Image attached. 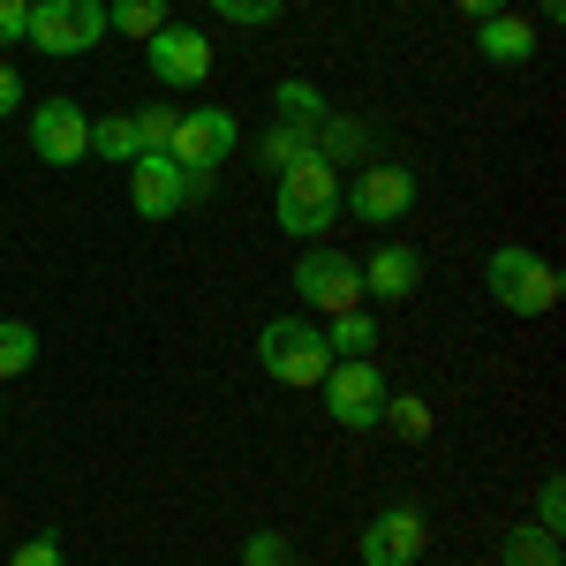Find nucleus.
Wrapping results in <instances>:
<instances>
[{
	"mask_svg": "<svg viewBox=\"0 0 566 566\" xmlns=\"http://www.w3.org/2000/svg\"><path fill=\"white\" fill-rule=\"evenodd\" d=\"M280 234H295V242H317L325 227H340V167L325 159V151H303V159H287L280 167Z\"/></svg>",
	"mask_w": 566,
	"mask_h": 566,
	"instance_id": "obj_1",
	"label": "nucleus"
},
{
	"mask_svg": "<svg viewBox=\"0 0 566 566\" xmlns=\"http://www.w3.org/2000/svg\"><path fill=\"white\" fill-rule=\"evenodd\" d=\"M234 144H242V122H234L227 106H189V114H175L167 159L189 175V205H205V197H212V181H219V167L234 159Z\"/></svg>",
	"mask_w": 566,
	"mask_h": 566,
	"instance_id": "obj_2",
	"label": "nucleus"
},
{
	"mask_svg": "<svg viewBox=\"0 0 566 566\" xmlns=\"http://www.w3.org/2000/svg\"><path fill=\"white\" fill-rule=\"evenodd\" d=\"M483 287H491V303L514 310V317H552L559 310V272H552V258H536L522 242H499L483 258Z\"/></svg>",
	"mask_w": 566,
	"mask_h": 566,
	"instance_id": "obj_3",
	"label": "nucleus"
},
{
	"mask_svg": "<svg viewBox=\"0 0 566 566\" xmlns=\"http://www.w3.org/2000/svg\"><path fill=\"white\" fill-rule=\"evenodd\" d=\"M258 363L272 386L287 392H317L325 386V370H333V355H325V333L310 325V317H272L258 333Z\"/></svg>",
	"mask_w": 566,
	"mask_h": 566,
	"instance_id": "obj_4",
	"label": "nucleus"
},
{
	"mask_svg": "<svg viewBox=\"0 0 566 566\" xmlns=\"http://www.w3.org/2000/svg\"><path fill=\"white\" fill-rule=\"evenodd\" d=\"M325 416L340 423V431H378L386 423V370L370 363V355H340L333 370H325Z\"/></svg>",
	"mask_w": 566,
	"mask_h": 566,
	"instance_id": "obj_5",
	"label": "nucleus"
},
{
	"mask_svg": "<svg viewBox=\"0 0 566 566\" xmlns=\"http://www.w3.org/2000/svg\"><path fill=\"white\" fill-rule=\"evenodd\" d=\"M23 39L39 53H53V61H76V53H91L106 39V0H31Z\"/></svg>",
	"mask_w": 566,
	"mask_h": 566,
	"instance_id": "obj_6",
	"label": "nucleus"
},
{
	"mask_svg": "<svg viewBox=\"0 0 566 566\" xmlns=\"http://www.w3.org/2000/svg\"><path fill=\"white\" fill-rule=\"evenodd\" d=\"M23 136H31V151H39L45 167H84L91 159V114L76 98H39V106H23Z\"/></svg>",
	"mask_w": 566,
	"mask_h": 566,
	"instance_id": "obj_7",
	"label": "nucleus"
},
{
	"mask_svg": "<svg viewBox=\"0 0 566 566\" xmlns=\"http://www.w3.org/2000/svg\"><path fill=\"white\" fill-rule=\"evenodd\" d=\"M348 212L363 227H400V219L416 212V167H400V159H363V175L348 181Z\"/></svg>",
	"mask_w": 566,
	"mask_h": 566,
	"instance_id": "obj_8",
	"label": "nucleus"
},
{
	"mask_svg": "<svg viewBox=\"0 0 566 566\" xmlns=\"http://www.w3.org/2000/svg\"><path fill=\"white\" fill-rule=\"evenodd\" d=\"M295 295H303L310 310H363V258H348V250H303V264H295Z\"/></svg>",
	"mask_w": 566,
	"mask_h": 566,
	"instance_id": "obj_9",
	"label": "nucleus"
},
{
	"mask_svg": "<svg viewBox=\"0 0 566 566\" xmlns=\"http://www.w3.org/2000/svg\"><path fill=\"white\" fill-rule=\"evenodd\" d=\"M144 69H151L159 84H175V91H197L212 76V39H205L197 23H159V31L144 39Z\"/></svg>",
	"mask_w": 566,
	"mask_h": 566,
	"instance_id": "obj_10",
	"label": "nucleus"
},
{
	"mask_svg": "<svg viewBox=\"0 0 566 566\" xmlns=\"http://www.w3.org/2000/svg\"><path fill=\"white\" fill-rule=\"evenodd\" d=\"M129 205H136V219L167 227L175 212H189V175H181L167 151H136L129 159Z\"/></svg>",
	"mask_w": 566,
	"mask_h": 566,
	"instance_id": "obj_11",
	"label": "nucleus"
},
{
	"mask_svg": "<svg viewBox=\"0 0 566 566\" xmlns=\"http://www.w3.org/2000/svg\"><path fill=\"white\" fill-rule=\"evenodd\" d=\"M431 544V522L416 506H386L378 522L363 528V566H416Z\"/></svg>",
	"mask_w": 566,
	"mask_h": 566,
	"instance_id": "obj_12",
	"label": "nucleus"
},
{
	"mask_svg": "<svg viewBox=\"0 0 566 566\" xmlns=\"http://www.w3.org/2000/svg\"><path fill=\"white\" fill-rule=\"evenodd\" d=\"M423 287V258L408 250V242H378L370 258H363V295H378V303H408Z\"/></svg>",
	"mask_w": 566,
	"mask_h": 566,
	"instance_id": "obj_13",
	"label": "nucleus"
},
{
	"mask_svg": "<svg viewBox=\"0 0 566 566\" xmlns=\"http://www.w3.org/2000/svg\"><path fill=\"white\" fill-rule=\"evenodd\" d=\"M536 45H544V39H536V23L514 15V8L476 23V53L491 61V69H528V61H536Z\"/></svg>",
	"mask_w": 566,
	"mask_h": 566,
	"instance_id": "obj_14",
	"label": "nucleus"
},
{
	"mask_svg": "<svg viewBox=\"0 0 566 566\" xmlns=\"http://www.w3.org/2000/svg\"><path fill=\"white\" fill-rule=\"evenodd\" d=\"M325 114H333V98L310 84V76H280V91H272V122H295V129H325Z\"/></svg>",
	"mask_w": 566,
	"mask_h": 566,
	"instance_id": "obj_15",
	"label": "nucleus"
},
{
	"mask_svg": "<svg viewBox=\"0 0 566 566\" xmlns=\"http://www.w3.org/2000/svg\"><path fill=\"white\" fill-rule=\"evenodd\" d=\"M317 333H325V355H333V363H340V355H370V348H378V317H370V310H333Z\"/></svg>",
	"mask_w": 566,
	"mask_h": 566,
	"instance_id": "obj_16",
	"label": "nucleus"
},
{
	"mask_svg": "<svg viewBox=\"0 0 566 566\" xmlns=\"http://www.w3.org/2000/svg\"><path fill=\"white\" fill-rule=\"evenodd\" d=\"M431 400H423V392H386V423H378V431H400L408 438V446H423V438H431Z\"/></svg>",
	"mask_w": 566,
	"mask_h": 566,
	"instance_id": "obj_17",
	"label": "nucleus"
},
{
	"mask_svg": "<svg viewBox=\"0 0 566 566\" xmlns=\"http://www.w3.org/2000/svg\"><path fill=\"white\" fill-rule=\"evenodd\" d=\"M23 370H39V333L23 317H0V386L23 378Z\"/></svg>",
	"mask_w": 566,
	"mask_h": 566,
	"instance_id": "obj_18",
	"label": "nucleus"
},
{
	"mask_svg": "<svg viewBox=\"0 0 566 566\" xmlns=\"http://www.w3.org/2000/svg\"><path fill=\"white\" fill-rule=\"evenodd\" d=\"M167 23V0H106V31H122V39H151Z\"/></svg>",
	"mask_w": 566,
	"mask_h": 566,
	"instance_id": "obj_19",
	"label": "nucleus"
},
{
	"mask_svg": "<svg viewBox=\"0 0 566 566\" xmlns=\"http://www.w3.org/2000/svg\"><path fill=\"white\" fill-rule=\"evenodd\" d=\"M499 566H559V536H544V528H506V544H499Z\"/></svg>",
	"mask_w": 566,
	"mask_h": 566,
	"instance_id": "obj_20",
	"label": "nucleus"
},
{
	"mask_svg": "<svg viewBox=\"0 0 566 566\" xmlns=\"http://www.w3.org/2000/svg\"><path fill=\"white\" fill-rule=\"evenodd\" d=\"M317 151L340 167V159H363L370 151V129L363 122H348V114H325V129H317Z\"/></svg>",
	"mask_w": 566,
	"mask_h": 566,
	"instance_id": "obj_21",
	"label": "nucleus"
},
{
	"mask_svg": "<svg viewBox=\"0 0 566 566\" xmlns=\"http://www.w3.org/2000/svg\"><path fill=\"white\" fill-rule=\"evenodd\" d=\"M91 151H98V159H114V167H129V159H136V122H129V114L91 122Z\"/></svg>",
	"mask_w": 566,
	"mask_h": 566,
	"instance_id": "obj_22",
	"label": "nucleus"
},
{
	"mask_svg": "<svg viewBox=\"0 0 566 566\" xmlns=\"http://www.w3.org/2000/svg\"><path fill=\"white\" fill-rule=\"evenodd\" d=\"M258 151H264V167L280 175L287 159H303V151H317V136H310V129H295V122H272V129L258 136Z\"/></svg>",
	"mask_w": 566,
	"mask_h": 566,
	"instance_id": "obj_23",
	"label": "nucleus"
},
{
	"mask_svg": "<svg viewBox=\"0 0 566 566\" xmlns=\"http://www.w3.org/2000/svg\"><path fill=\"white\" fill-rule=\"evenodd\" d=\"M136 122V151H167V136H175V106H144L129 114Z\"/></svg>",
	"mask_w": 566,
	"mask_h": 566,
	"instance_id": "obj_24",
	"label": "nucleus"
},
{
	"mask_svg": "<svg viewBox=\"0 0 566 566\" xmlns=\"http://www.w3.org/2000/svg\"><path fill=\"white\" fill-rule=\"evenodd\" d=\"M536 528H544V536H559V528H566V483L559 476L536 483Z\"/></svg>",
	"mask_w": 566,
	"mask_h": 566,
	"instance_id": "obj_25",
	"label": "nucleus"
},
{
	"mask_svg": "<svg viewBox=\"0 0 566 566\" xmlns=\"http://www.w3.org/2000/svg\"><path fill=\"white\" fill-rule=\"evenodd\" d=\"M242 566H295V552H287V536H280V528H264V536L242 544Z\"/></svg>",
	"mask_w": 566,
	"mask_h": 566,
	"instance_id": "obj_26",
	"label": "nucleus"
},
{
	"mask_svg": "<svg viewBox=\"0 0 566 566\" xmlns=\"http://www.w3.org/2000/svg\"><path fill=\"white\" fill-rule=\"evenodd\" d=\"M205 8H219L227 23H250V31H258V23H272V15H280L287 0H205Z\"/></svg>",
	"mask_w": 566,
	"mask_h": 566,
	"instance_id": "obj_27",
	"label": "nucleus"
},
{
	"mask_svg": "<svg viewBox=\"0 0 566 566\" xmlns=\"http://www.w3.org/2000/svg\"><path fill=\"white\" fill-rule=\"evenodd\" d=\"M8 566H69V552L53 544V536H31V544H15V559Z\"/></svg>",
	"mask_w": 566,
	"mask_h": 566,
	"instance_id": "obj_28",
	"label": "nucleus"
},
{
	"mask_svg": "<svg viewBox=\"0 0 566 566\" xmlns=\"http://www.w3.org/2000/svg\"><path fill=\"white\" fill-rule=\"evenodd\" d=\"M23 106H31V91H23V76H15V61H0V122L23 114Z\"/></svg>",
	"mask_w": 566,
	"mask_h": 566,
	"instance_id": "obj_29",
	"label": "nucleus"
},
{
	"mask_svg": "<svg viewBox=\"0 0 566 566\" xmlns=\"http://www.w3.org/2000/svg\"><path fill=\"white\" fill-rule=\"evenodd\" d=\"M23 23H31V0H0V45H23Z\"/></svg>",
	"mask_w": 566,
	"mask_h": 566,
	"instance_id": "obj_30",
	"label": "nucleus"
},
{
	"mask_svg": "<svg viewBox=\"0 0 566 566\" xmlns=\"http://www.w3.org/2000/svg\"><path fill=\"white\" fill-rule=\"evenodd\" d=\"M453 8H461V15H469V23H483V15H506V8H514V0H453Z\"/></svg>",
	"mask_w": 566,
	"mask_h": 566,
	"instance_id": "obj_31",
	"label": "nucleus"
},
{
	"mask_svg": "<svg viewBox=\"0 0 566 566\" xmlns=\"http://www.w3.org/2000/svg\"><path fill=\"white\" fill-rule=\"evenodd\" d=\"M536 8H544V23H559V15H566V0H536Z\"/></svg>",
	"mask_w": 566,
	"mask_h": 566,
	"instance_id": "obj_32",
	"label": "nucleus"
},
{
	"mask_svg": "<svg viewBox=\"0 0 566 566\" xmlns=\"http://www.w3.org/2000/svg\"><path fill=\"white\" fill-rule=\"evenodd\" d=\"M0 423H8V392H0Z\"/></svg>",
	"mask_w": 566,
	"mask_h": 566,
	"instance_id": "obj_33",
	"label": "nucleus"
},
{
	"mask_svg": "<svg viewBox=\"0 0 566 566\" xmlns=\"http://www.w3.org/2000/svg\"><path fill=\"white\" fill-rule=\"evenodd\" d=\"M295 8H317V0H295Z\"/></svg>",
	"mask_w": 566,
	"mask_h": 566,
	"instance_id": "obj_34",
	"label": "nucleus"
}]
</instances>
